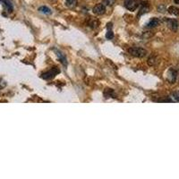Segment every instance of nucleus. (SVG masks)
<instances>
[{
  "label": "nucleus",
  "mask_w": 179,
  "mask_h": 179,
  "mask_svg": "<svg viewBox=\"0 0 179 179\" xmlns=\"http://www.w3.org/2000/svg\"><path fill=\"white\" fill-rule=\"evenodd\" d=\"M128 52H129V54H131L133 56H135V57H144L147 55L146 49H144L143 48H140V47L130 48L128 49Z\"/></svg>",
  "instance_id": "obj_1"
},
{
  "label": "nucleus",
  "mask_w": 179,
  "mask_h": 179,
  "mask_svg": "<svg viewBox=\"0 0 179 179\" xmlns=\"http://www.w3.org/2000/svg\"><path fill=\"white\" fill-rule=\"evenodd\" d=\"M60 73V70L57 67H53L50 70H48V72L42 74L41 77L45 80H50L52 78H54L56 74H58Z\"/></svg>",
  "instance_id": "obj_2"
},
{
  "label": "nucleus",
  "mask_w": 179,
  "mask_h": 179,
  "mask_svg": "<svg viewBox=\"0 0 179 179\" xmlns=\"http://www.w3.org/2000/svg\"><path fill=\"white\" fill-rule=\"evenodd\" d=\"M138 1L137 0H125V6L129 11H134L138 7Z\"/></svg>",
  "instance_id": "obj_3"
},
{
  "label": "nucleus",
  "mask_w": 179,
  "mask_h": 179,
  "mask_svg": "<svg viewBox=\"0 0 179 179\" xmlns=\"http://www.w3.org/2000/svg\"><path fill=\"white\" fill-rule=\"evenodd\" d=\"M92 11L97 15H102L106 12V5L104 4H98L93 7Z\"/></svg>",
  "instance_id": "obj_4"
},
{
  "label": "nucleus",
  "mask_w": 179,
  "mask_h": 179,
  "mask_svg": "<svg viewBox=\"0 0 179 179\" xmlns=\"http://www.w3.org/2000/svg\"><path fill=\"white\" fill-rule=\"evenodd\" d=\"M167 24L169 26V28L174 31H176L178 28V22L175 19H166Z\"/></svg>",
  "instance_id": "obj_5"
},
{
  "label": "nucleus",
  "mask_w": 179,
  "mask_h": 179,
  "mask_svg": "<svg viewBox=\"0 0 179 179\" xmlns=\"http://www.w3.org/2000/svg\"><path fill=\"white\" fill-rule=\"evenodd\" d=\"M177 77H178V72L174 69H170L168 74V80L171 83H174L177 80Z\"/></svg>",
  "instance_id": "obj_6"
},
{
  "label": "nucleus",
  "mask_w": 179,
  "mask_h": 179,
  "mask_svg": "<svg viewBox=\"0 0 179 179\" xmlns=\"http://www.w3.org/2000/svg\"><path fill=\"white\" fill-rule=\"evenodd\" d=\"M160 20L158 18H152L148 23H147V27L148 28H154V27H157L159 24H160Z\"/></svg>",
  "instance_id": "obj_7"
},
{
  "label": "nucleus",
  "mask_w": 179,
  "mask_h": 179,
  "mask_svg": "<svg viewBox=\"0 0 179 179\" xmlns=\"http://www.w3.org/2000/svg\"><path fill=\"white\" fill-rule=\"evenodd\" d=\"M39 11L41 12V13H45V14H51L52 13L51 9L48 8V6H40L39 8Z\"/></svg>",
  "instance_id": "obj_8"
},
{
  "label": "nucleus",
  "mask_w": 179,
  "mask_h": 179,
  "mask_svg": "<svg viewBox=\"0 0 179 179\" xmlns=\"http://www.w3.org/2000/svg\"><path fill=\"white\" fill-rule=\"evenodd\" d=\"M169 13H171V14H174V15H179V9L176 6H170L169 9H168Z\"/></svg>",
  "instance_id": "obj_9"
},
{
  "label": "nucleus",
  "mask_w": 179,
  "mask_h": 179,
  "mask_svg": "<svg viewBox=\"0 0 179 179\" xmlns=\"http://www.w3.org/2000/svg\"><path fill=\"white\" fill-rule=\"evenodd\" d=\"M148 12H149V7H148V5L143 4V6H142V8L140 9V12H139V14H138V15H142V14L146 13H148Z\"/></svg>",
  "instance_id": "obj_10"
},
{
  "label": "nucleus",
  "mask_w": 179,
  "mask_h": 179,
  "mask_svg": "<svg viewBox=\"0 0 179 179\" xmlns=\"http://www.w3.org/2000/svg\"><path fill=\"white\" fill-rule=\"evenodd\" d=\"M56 55H57V56L59 57V60H60V62L61 63H63L64 65H66V59H65V57L64 56V55L61 53V52H59L58 50H56Z\"/></svg>",
  "instance_id": "obj_11"
},
{
  "label": "nucleus",
  "mask_w": 179,
  "mask_h": 179,
  "mask_svg": "<svg viewBox=\"0 0 179 179\" xmlns=\"http://www.w3.org/2000/svg\"><path fill=\"white\" fill-rule=\"evenodd\" d=\"M156 63H157V58H156L155 56H152L148 59V64H149L150 65H156Z\"/></svg>",
  "instance_id": "obj_12"
},
{
  "label": "nucleus",
  "mask_w": 179,
  "mask_h": 179,
  "mask_svg": "<svg viewBox=\"0 0 179 179\" xmlns=\"http://www.w3.org/2000/svg\"><path fill=\"white\" fill-rule=\"evenodd\" d=\"M65 3H66V5L68 7H74V6L76 5L77 0H65Z\"/></svg>",
  "instance_id": "obj_13"
},
{
  "label": "nucleus",
  "mask_w": 179,
  "mask_h": 179,
  "mask_svg": "<svg viewBox=\"0 0 179 179\" xmlns=\"http://www.w3.org/2000/svg\"><path fill=\"white\" fill-rule=\"evenodd\" d=\"M99 22L97 21V20H95V19H91V21L90 22V26L92 28V29H95V28H97V27H99Z\"/></svg>",
  "instance_id": "obj_14"
},
{
  "label": "nucleus",
  "mask_w": 179,
  "mask_h": 179,
  "mask_svg": "<svg viewBox=\"0 0 179 179\" xmlns=\"http://www.w3.org/2000/svg\"><path fill=\"white\" fill-rule=\"evenodd\" d=\"M113 37H114V33H113L112 30H108V31L106 33V38L108 39H112Z\"/></svg>",
  "instance_id": "obj_15"
},
{
  "label": "nucleus",
  "mask_w": 179,
  "mask_h": 179,
  "mask_svg": "<svg viewBox=\"0 0 179 179\" xmlns=\"http://www.w3.org/2000/svg\"><path fill=\"white\" fill-rule=\"evenodd\" d=\"M116 3V0H103V4L108 6H112Z\"/></svg>",
  "instance_id": "obj_16"
},
{
  "label": "nucleus",
  "mask_w": 179,
  "mask_h": 179,
  "mask_svg": "<svg viewBox=\"0 0 179 179\" xmlns=\"http://www.w3.org/2000/svg\"><path fill=\"white\" fill-rule=\"evenodd\" d=\"M3 2L4 3V5L6 6V8L8 9V10H12L13 9V5H12V4H11V2H9L8 0H3Z\"/></svg>",
  "instance_id": "obj_17"
},
{
  "label": "nucleus",
  "mask_w": 179,
  "mask_h": 179,
  "mask_svg": "<svg viewBox=\"0 0 179 179\" xmlns=\"http://www.w3.org/2000/svg\"><path fill=\"white\" fill-rule=\"evenodd\" d=\"M172 97H173L177 101H179V91L173 92V93H172Z\"/></svg>",
  "instance_id": "obj_18"
},
{
  "label": "nucleus",
  "mask_w": 179,
  "mask_h": 179,
  "mask_svg": "<svg viewBox=\"0 0 179 179\" xmlns=\"http://www.w3.org/2000/svg\"><path fill=\"white\" fill-rule=\"evenodd\" d=\"M158 9H159V11H160V12L163 13V12H165V10H166V6H165V5H162V4H160V5L158 7Z\"/></svg>",
  "instance_id": "obj_19"
},
{
  "label": "nucleus",
  "mask_w": 179,
  "mask_h": 179,
  "mask_svg": "<svg viewBox=\"0 0 179 179\" xmlns=\"http://www.w3.org/2000/svg\"><path fill=\"white\" fill-rule=\"evenodd\" d=\"M174 2H175V4H179V0H174Z\"/></svg>",
  "instance_id": "obj_20"
}]
</instances>
